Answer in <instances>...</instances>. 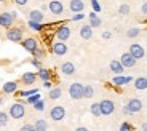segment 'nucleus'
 I'll list each match as a JSON object with an SVG mask.
<instances>
[{
    "label": "nucleus",
    "instance_id": "14",
    "mask_svg": "<svg viewBox=\"0 0 147 131\" xmlns=\"http://www.w3.org/2000/svg\"><path fill=\"white\" fill-rule=\"evenodd\" d=\"M126 107L129 109V112H131V113H138V112L142 110V101L138 99V98H131L128 101V104H126Z\"/></svg>",
    "mask_w": 147,
    "mask_h": 131
},
{
    "label": "nucleus",
    "instance_id": "52",
    "mask_svg": "<svg viewBox=\"0 0 147 131\" xmlns=\"http://www.w3.org/2000/svg\"><path fill=\"white\" fill-rule=\"evenodd\" d=\"M0 2H5V0H0Z\"/></svg>",
    "mask_w": 147,
    "mask_h": 131
},
{
    "label": "nucleus",
    "instance_id": "24",
    "mask_svg": "<svg viewBox=\"0 0 147 131\" xmlns=\"http://www.w3.org/2000/svg\"><path fill=\"white\" fill-rule=\"evenodd\" d=\"M63 96V88L61 86H55V88H50V93H48V99L51 101H56Z\"/></svg>",
    "mask_w": 147,
    "mask_h": 131
},
{
    "label": "nucleus",
    "instance_id": "43",
    "mask_svg": "<svg viewBox=\"0 0 147 131\" xmlns=\"http://www.w3.org/2000/svg\"><path fill=\"white\" fill-rule=\"evenodd\" d=\"M110 37H112V32H109V30H104V32H102V38H104V40H109Z\"/></svg>",
    "mask_w": 147,
    "mask_h": 131
},
{
    "label": "nucleus",
    "instance_id": "23",
    "mask_svg": "<svg viewBox=\"0 0 147 131\" xmlns=\"http://www.w3.org/2000/svg\"><path fill=\"white\" fill-rule=\"evenodd\" d=\"M27 18L32 19V21L42 22L45 16H43V11H42V10H30V11H29V15H27Z\"/></svg>",
    "mask_w": 147,
    "mask_h": 131
},
{
    "label": "nucleus",
    "instance_id": "42",
    "mask_svg": "<svg viewBox=\"0 0 147 131\" xmlns=\"http://www.w3.org/2000/svg\"><path fill=\"white\" fill-rule=\"evenodd\" d=\"M13 2H15L16 5H19V7H24V5H27L29 0H13Z\"/></svg>",
    "mask_w": 147,
    "mask_h": 131
},
{
    "label": "nucleus",
    "instance_id": "40",
    "mask_svg": "<svg viewBox=\"0 0 147 131\" xmlns=\"http://www.w3.org/2000/svg\"><path fill=\"white\" fill-rule=\"evenodd\" d=\"M30 62H32V66L35 67V69H40V67H43V66H42V62H40V59H38V58H34Z\"/></svg>",
    "mask_w": 147,
    "mask_h": 131
},
{
    "label": "nucleus",
    "instance_id": "6",
    "mask_svg": "<svg viewBox=\"0 0 147 131\" xmlns=\"http://www.w3.org/2000/svg\"><path fill=\"white\" fill-rule=\"evenodd\" d=\"M64 117H66V109H64V106L51 107V110H50V118H51L53 122H63Z\"/></svg>",
    "mask_w": 147,
    "mask_h": 131
},
{
    "label": "nucleus",
    "instance_id": "29",
    "mask_svg": "<svg viewBox=\"0 0 147 131\" xmlns=\"http://www.w3.org/2000/svg\"><path fill=\"white\" fill-rule=\"evenodd\" d=\"M93 96H94V88H93L91 85H85L83 86V98L90 99V98H93Z\"/></svg>",
    "mask_w": 147,
    "mask_h": 131
},
{
    "label": "nucleus",
    "instance_id": "49",
    "mask_svg": "<svg viewBox=\"0 0 147 131\" xmlns=\"http://www.w3.org/2000/svg\"><path fill=\"white\" fill-rule=\"evenodd\" d=\"M11 16H13V18L16 19V18H18V13H16V11H11Z\"/></svg>",
    "mask_w": 147,
    "mask_h": 131
},
{
    "label": "nucleus",
    "instance_id": "39",
    "mask_svg": "<svg viewBox=\"0 0 147 131\" xmlns=\"http://www.w3.org/2000/svg\"><path fill=\"white\" fill-rule=\"evenodd\" d=\"M120 130L121 131H129V130H133V126L128 123V122H123V123L120 125Z\"/></svg>",
    "mask_w": 147,
    "mask_h": 131
},
{
    "label": "nucleus",
    "instance_id": "17",
    "mask_svg": "<svg viewBox=\"0 0 147 131\" xmlns=\"http://www.w3.org/2000/svg\"><path fill=\"white\" fill-rule=\"evenodd\" d=\"M69 10L72 11V13H80V11L85 10V2L83 0H70Z\"/></svg>",
    "mask_w": 147,
    "mask_h": 131
},
{
    "label": "nucleus",
    "instance_id": "45",
    "mask_svg": "<svg viewBox=\"0 0 147 131\" xmlns=\"http://www.w3.org/2000/svg\"><path fill=\"white\" fill-rule=\"evenodd\" d=\"M43 86H45V88H48V90H50V88H51V82H50V80L43 82Z\"/></svg>",
    "mask_w": 147,
    "mask_h": 131
},
{
    "label": "nucleus",
    "instance_id": "30",
    "mask_svg": "<svg viewBox=\"0 0 147 131\" xmlns=\"http://www.w3.org/2000/svg\"><path fill=\"white\" fill-rule=\"evenodd\" d=\"M139 34H141L139 27H131V29L126 30V37L128 38H136V37H139Z\"/></svg>",
    "mask_w": 147,
    "mask_h": 131
},
{
    "label": "nucleus",
    "instance_id": "1",
    "mask_svg": "<svg viewBox=\"0 0 147 131\" xmlns=\"http://www.w3.org/2000/svg\"><path fill=\"white\" fill-rule=\"evenodd\" d=\"M8 115L13 118V120H21L22 117L26 115V107H24V102H15L8 107Z\"/></svg>",
    "mask_w": 147,
    "mask_h": 131
},
{
    "label": "nucleus",
    "instance_id": "16",
    "mask_svg": "<svg viewBox=\"0 0 147 131\" xmlns=\"http://www.w3.org/2000/svg\"><path fill=\"white\" fill-rule=\"evenodd\" d=\"M110 82L115 86H123V85H128L129 82H133V77H125L123 74H120V75H115Z\"/></svg>",
    "mask_w": 147,
    "mask_h": 131
},
{
    "label": "nucleus",
    "instance_id": "12",
    "mask_svg": "<svg viewBox=\"0 0 147 131\" xmlns=\"http://www.w3.org/2000/svg\"><path fill=\"white\" fill-rule=\"evenodd\" d=\"M18 88H19V83L18 82H5L3 86H2V93L3 95H15L18 93Z\"/></svg>",
    "mask_w": 147,
    "mask_h": 131
},
{
    "label": "nucleus",
    "instance_id": "2",
    "mask_svg": "<svg viewBox=\"0 0 147 131\" xmlns=\"http://www.w3.org/2000/svg\"><path fill=\"white\" fill-rule=\"evenodd\" d=\"M5 38L10 42H13V43H19V42L24 38V30L21 29V27H8L7 32H5Z\"/></svg>",
    "mask_w": 147,
    "mask_h": 131
},
{
    "label": "nucleus",
    "instance_id": "7",
    "mask_svg": "<svg viewBox=\"0 0 147 131\" xmlns=\"http://www.w3.org/2000/svg\"><path fill=\"white\" fill-rule=\"evenodd\" d=\"M51 51L55 53L56 56H64V55H67V51H69V47H67L66 42L58 40V42H53V45H51Z\"/></svg>",
    "mask_w": 147,
    "mask_h": 131
},
{
    "label": "nucleus",
    "instance_id": "38",
    "mask_svg": "<svg viewBox=\"0 0 147 131\" xmlns=\"http://www.w3.org/2000/svg\"><path fill=\"white\" fill-rule=\"evenodd\" d=\"M91 7H93V11H96V13H99L101 11V5L98 0H91Z\"/></svg>",
    "mask_w": 147,
    "mask_h": 131
},
{
    "label": "nucleus",
    "instance_id": "51",
    "mask_svg": "<svg viewBox=\"0 0 147 131\" xmlns=\"http://www.w3.org/2000/svg\"><path fill=\"white\" fill-rule=\"evenodd\" d=\"M2 104H3V96L0 95V106H2Z\"/></svg>",
    "mask_w": 147,
    "mask_h": 131
},
{
    "label": "nucleus",
    "instance_id": "21",
    "mask_svg": "<svg viewBox=\"0 0 147 131\" xmlns=\"http://www.w3.org/2000/svg\"><path fill=\"white\" fill-rule=\"evenodd\" d=\"M133 85H134V88H136L138 91L147 90V77H138V78H134V80H133Z\"/></svg>",
    "mask_w": 147,
    "mask_h": 131
},
{
    "label": "nucleus",
    "instance_id": "15",
    "mask_svg": "<svg viewBox=\"0 0 147 131\" xmlns=\"http://www.w3.org/2000/svg\"><path fill=\"white\" fill-rule=\"evenodd\" d=\"M37 82V74L35 72H24L21 77V83L26 85V86H32Z\"/></svg>",
    "mask_w": 147,
    "mask_h": 131
},
{
    "label": "nucleus",
    "instance_id": "35",
    "mask_svg": "<svg viewBox=\"0 0 147 131\" xmlns=\"http://www.w3.org/2000/svg\"><path fill=\"white\" fill-rule=\"evenodd\" d=\"M129 10H131V8H129V5H128V3H121L120 7H118V13H120L121 16L128 15V13H129Z\"/></svg>",
    "mask_w": 147,
    "mask_h": 131
},
{
    "label": "nucleus",
    "instance_id": "26",
    "mask_svg": "<svg viewBox=\"0 0 147 131\" xmlns=\"http://www.w3.org/2000/svg\"><path fill=\"white\" fill-rule=\"evenodd\" d=\"M27 26H29L32 30H35V32L43 30V24H42V22H37V21H32V19H27Z\"/></svg>",
    "mask_w": 147,
    "mask_h": 131
},
{
    "label": "nucleus",
    "instance_id": "28",
    "mask_svg": "<svg viewBox=\"0 0 147 131\" xmlns=\"http://www.w3.org/2000/svg\"><path fill=\"white\" fill-rule=\"evenodd\" d=\"M35 130L37 131H45V130H48V123H47V120H43V118H38V120H35Z\"/></svg>",
    "mask_w": 147,
    "mask_h": 131
},
{
    "label": "nucleus",
    "instance_id": "25",
    "mask_svg": "<svg viewBox=\"0 0 147 131\" xmlns=\"http://www.w3.org/2000/svg\"><path fill=\"white\" fill-rule=\"evenodd\" d=\"M37 77H38L40 80H43V82L51 80V70L45 69V67H40V69H38V72H37Z\"/></svg>",
    "mask_w": 147,
    "mask_h": 131
},
{
    "label": "nucleus",
    "instance_id": "47",
    "mask_svg": "<svg viewBox=\"0 0 147 131\" xmlns=\"http://www.w3.org/2000/svg\"><path fill=\"white\" fill-rule=\"evenodd\" d=\"M40 10H42V11H47V10H48V3H43V5H40Z\"/></svg>",
    "mask_w": 147,
    "mask_h": 131
},
{
    "label": "nucleus",
    "instance_id": "8",
    "mask_svg": "<svg viewBox=\"0 0 147 131\" xmlns=\"http://www.w3.org/2000/svg\"><path fill=\"white\" fill-rule=\"evenodd\" d=\"M120 62L125 66V69H131V67H134V66H136L138 59L134 58L129 51H126V53H123V55L120 56Z\"/></svg>",
    "mask_w": 147,
    "mask_h": 131
},
{
    "label": "nucleus",
    "instance_id": "48",
    "mask_svg": "<svg viewBox=\"0 0 147 131\" xmlns=\"http://www.w3.org/2000/svg\"><path fill=\"white\" fill-rule=\"evenodd\" d=\"M141 130L147 131V123H142V125H141Z\"/></svg>",
    "mask_w": 147,
    "mask_h": 131
},
{
    "label": "nucleus",
    "instance_id": "50",
    "mask_svg": "<svg viewBox=\"0 0 147 131\" xmlns=\"http://www.w3.org/2000/svg\"><path fill=\"white\" fill-rule=\"evenodd\" d=\"M77 131H86V128H85V126H78Z\"/></svg>",
    "mask_w": 147,
    "mask_h": 131
},
{
    "label": "nucleus",
    "instance_id": "22",
    "mask_svg": "<svg viewBox=\"0 0 147 131\" xmlns=\"http://www.w3.org/2000/svg\"><path fill=\"white\" fill-rule=\"evenodd\" d=\"M88 24L91 26L93 29H94V27H99L101 24H102V21H101V18L99 16H98V13H96V11H91V13H90V16H88Z\"/></svg>",
    "mask_w": 147,
    "mask_h": 131
},
{
    "label": "nucleus",
    "instance_id": "33",
    "mask_svg": "<svg viewBox=\"0 0 147 131\" xmlns=\"http://www.w3.org/2000/svg\"><path fill=\"white\" fill-rule=\"evenodd\" d=\"M38 99H42V96L38 95V91H37V93H34V95H30L29 98H26V104H34V102H37Z\"/></svg>",
    "mask_w": 147,
    "mask_h": 131
},
{
    "label": "nucleus",
    "instance_id": "37",
    "mask_svg": "<svg viewBox=\"0 0 147 131\" xmlns=\"http://www.w3.org/2000/svg\"><path fill=\"white\" fill-rule=\"evenodd\" d=\"M82 19H85V15H83V11H80V13H74V16H72V18H70V21L77 22V21H82Z\"/></svg>",
    "mask_w": 147,
    "mask_h": 131
},
{
    "label": "nucleus",
    "instance_id": "34",
    "mask_svg": "<svg viewBox=\"0 0 147 131\" xmlns=\"http://www.w3.org/2000/svg\"><path fill=\"white\" fill-rule=\"evenodd\" d=\"M8 118H10L8 112H0V126H7V125H8Z\"/></svg>",
    "mask_w": 147,
    "mask_h": 131
},
{
    "label": "nucleus",
    "instance_id": "19",
    "mask_svg": "<svg viewBox=\"0 0 147 131\" xmlns=\"http://www.w3.org/2000/svg\"><path fill=\"white\" fill-rule=\"evenodd\" d=\"M109 69L112 70V72H114L115 75H120V74H123V70H125V66L121 64L120 61H117V59H114V61H110V64H109Z\"/></svg>",
    "mask_w": 147,
    "mask_h": 131
},
{
    "label": "nucleus",
    "instance_id": "13",
    "mask_svg": "<svg viewBox=\"0 0 147 131\" xmlns=\"http://www.w3.org/2000/svg\"><path fill=\"white\" fill-rule=\"evenodd\" d=\"M129 53H131L136 59L146 58V50H144V47H142V45H139V43H133L131 47H129Z\"/></svg>",
    "mask_w": 147,
    "mask_h": 131
},
{
    "label": "nucleus",
    "instance_id": "10",
    "mask_svg": "<svg viewBox=\"0 0 147 131\" xmlns=\"http://www.w3.org/2000/svg\"><path fill=\"white\" fill-rule=\"evenodd\" d=\"M15 22V18L11 16V11H3V13H0V27H11Z\"/></svg>",
    "mask_w": 147,
    "mask_h": 131
},
{
    "label": "nucleus",
    "instance_id": "46",
    "mask_svg": "<svg viewBox=\"0 0 147 131\" xmlns=\"http://www.w3.org/2000/svg\"><path fill=\"white\" fill-rule=\"evenodd\" d=\"M123 113H125V115H131V112H129V109H128V107H123Z\"/></svg>",
    "mask_w": 147,
    "mask_h": 131
},
{
    "label": "nucleus",
    "instance_id": "41",
    "mask_svg": "<svg viewBox=\"0 0 147 131\" xmlns=\"http://www.w3.org/2000/svg\"><path fill=\"white\" fill-rule=\"evenodd\" d=\"M21 130L22 131H35V126L30 125V123H26V125H22V126H21Z\"/></svg>",
    "mask_w": 147,
    "mask_h": 131
},
{
    "label": "nucleus",
    "instance_id": "3",
    "mask_svg": "<svg viewBox=\"0 0 147 131\" xmlns=\"http://www.w3.org/2000/svg\"><path fill=\"white\" fill-rule=\"evenodd\" d=\"M70 35H72V29H70L67 24H61L56 27L55 30V37L58 38V40H63V42H67L70 38Z\"/></svg>",
    "mask_w": 147,
    "mask_h": 131
},
{
    "label": "nucleus",
    "instance_id": "4",
    "mask_svg": "<svg viewBox=\"0 0 147 131\" xmlns=\"http://www.w3.org/2000/svg\"><path fill=\"white\" fill-rule=\"evenodd\" d=\"M69 96L74 101H78V99L83 98V85L78 83V82H74L69 86Z\"/></svg>",
    "mask_w": 147,
    "mask_h": 131
},
{
    "label": "nucleus",
    "instance_id": "9",
    "mask_svg": "<svg viewBox=\"0 0 147 131\" xmlns=\"http://www.w3.org/2000/svg\"><path fill=\"white\" fill-rule=\"evenodd\" d=\"M99 104H101V112H102V115H112L114 113L115 102L112 99H102Z\"/></svg>",
    "mask_w": 147,
    "mask_h": 131
},
{
    "label": "nucleus",
    "instance_id": "27",
    "mask_svg": "<svg viewBox=\"0 0 147 131\" xmlns=\"http://www.w3.org/2000/svg\"><path fill=\"white\" fill-rule=\"evenodd\" d=\"M90 112H91V115H94V117H101V115H102L99 102H94V104H91V106H90Z\"/></svg>",
    "mask_w": 147,
    "mask_h": 131
},
{
    "label": "nucleus",
    "instance_id": "5",
    "mask_svg": "<svg viewBox=\"0 0 147 131\" xmlns=\"http://www.w3.org/2000/svg\"><path fill=\"white\" fill-rule=\"evenodd\" d=\"M19 43H21V47L24 48L26 51H29L30 55H32V53L37 50V48H38V40H37V38H34V37H27V38H22V40L19 42Z\"/></svg>",
    "mask_w": 147,
    "mask_h": 131
},
{
    "label": "nucleus",
    "instance_id": "32",
    "mask_svg": "<svg viewBox=\"0 0 147 131\" xmlns=\"http://www.w3.org/2000/svg\"><path fill=\"white\" fill-rule=\"evenodd\" d=\"M32 106H34V109H35L37 112H43L45 110V101L43 99H38L37 102H34Z\"/></svg>",
    "mask_w": 147,
    "mask_h": 131
},
{
    "label": "nucleus",
    "instance_id": "11",
    "mask_svg": "<svg viewBox=\"0 0 147 131\" xmlns=\"http://www.w3.org/2000/svg\"><path fill=\"white\" fill-rule=\"evenodd\" d=\"M48 10L51 11L53 15H63L64 13L63 0H51V2L48 3Z\"/></svg>",
    "mask_w": 147,
    "mask_h": 131
},
{
    "label": "nucleus",
    "instance_id": "36",
    "mask_svg": "<svg viewBox=\"0 0 147 131\" xmlns=\"http://www.w3.org/2000/svg\"><path fill=\"white\" fill-rule=\"evenodd\" d=\"M32 55H34V58H38V59H42V58L45 56V50H43V48H40V47H38V48H37V50L32 53Z\"/></svg>",
    "mask_w": 147,
    "mask_h": 131
},
{
    "label": "nucleus",
    "instance_id": "31",
    "mask_svg": "<svg viewBox=\"0 0 147 131\" xmlns=\"http://www.w3.org/2000/svg\"><path fill=\"white\" fill-rule=\"evenodd\" d=\"M37 88H32V90H24V91H18V96H21L22 99H26V98H29L30 95H34V93H37Z\"/></svg>",
    "mask_w": 147,
    "mask_h": 131
},
{
    "label": "nucleus",
    "instance_id": "20",
    "mask_svg": "<svg viewBox=\"0 0 147 131\" xmlns=\"http://www.w3.org/2000/svg\"><path fill=\"white\" fill-rule=\"evenodd\" d=\"M80 37L83 38V40H90L93 37V27L90 24H83L80 27Z\"/></svg>",
    "mask_w": 147,
    "mask_h": 131
},
{
    "label": "nucleus",
    "instance_id": "18",
    "mask_svg": "<svg viewBox=\"0 0 147 131\" xmlns=\"http://www.w3.org/2000/svg\"><path fill=\"white\" fill-rule=\"evenodd\" d=\"M61 72H63L64 75H67V77L74 75V74H75V64L70 62V61L63 62V64H61Z\"/></svg>",
    "mask_w": 147,
    "mask_h": 131
},
{
    "label": "nucleus",
    "instance_id": "44",
    "mask_svg": "<svg viewBox=\"0 0 147 131\" xmlns=\"http://www.w3.org/2000/svg\"><path fill=\"white\" fill-rule=\"evenodd\" d=\"M141 11H142V15L147 16V2H144V3L141 5Z\"/></svg>",
    "mask_w": 147,
    "mask_h": 131
}]
</instances>
